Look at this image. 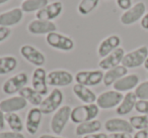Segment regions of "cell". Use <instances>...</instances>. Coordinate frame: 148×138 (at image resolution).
Returning a JSON list of instances; mask_svg holds the SVG:
<instances>
[{
  "instance_id": "cell-1",
  "label": "cell",
  "mask_w": 148,
  "mask_h": 138,
  "mask_svg": "<svg viewBox=\"0 0 148 138\" xmlns=\"http://www.w3.org/2000/svg\"><path fill=\"white\" fill-rule=\"evenodd\" d=\"M99 114V108L95 103L93 104H83L74 107L71 110L70 120L74 124H80L95 120Z\"/></svg>"
},
{
  "instance_id": "cell-2",
  "label": "cell",
  "mask_w": 148,
  "mask_h": 138,
  "mask_svg": "<svg viewBox=\"0 0 148 138\" xmlns=\"http://www.w3.org/2000/svg\"><path fill=\"white\" fill-rule=\"evenodd\" d=\"M64 100V94L59 88H54L51 92L44 98L43 102L40 105V110L42 111L43 115H49V114L55 113L60 107Z\"/></svg>"
},
{
  "instance_id": "cell-3",
  "label": "cell",
  "mask_w": 148,
  "mask_h": 138,
  "mask_svg": "<svg viewBox=\"0 0 148 138\" xmlns=\"http://www.w3.org/2000/svg\"><path fill=\"white\" fill-rule=\"evenodd\" d=\"M72 108L68 105L61 106L57 111L54 113L53 117L51 119L50 127L55 135H61L64 131L65 127L67 126L68 122L70 120Z\"/></svg>"
},
{
  "instance_id": "cell-4",
  "label": "cell",
  "mask_w": 148,
  "mask_h": 138,
  "mask_svg": "<svg viewBox=\"0 0 148 138\" xmlns=\"http://www.w3.org/2000/svg\"><path fill=\"white\" fill-rule=\"evenodd\" d=\"M46 43L51 47L61 51H70L74 49V41L68 35L54 31L46 35Z\"/></svg>"
},
{
  "instance_id": "cell-5",
  "label": "cell",
  "mask_w": 148,
  "mask_h": 138,
  "mask_svg": "<svg viewBox=\"0 0 148 138\" xmlns=\"http://www.w3.org/2000/svg\"><path fill=\"white\" fill-rule=\"evenodd\" d=\"M148 57V47L146 45H141L138 49L125 53L122 61V65L127 69H134L144 65L146 59Z\"/></svg>"
},
{
  "instance_id": "cell-6",
  "label": "cell",
  "mask_w": 148,
  "mask_h": 138,
  "mask_svg": "<svg viewBox=\"0 0 148 138\" xmlns=\"http://www.w3.org/2000/svg\"><path fill=\"white\" fill-rule=\"evenodd\" d=\"M103 73L101 70H90V71H79L75 74L74 80L76 84L86 86V87H95L103 82Z\"/></svg>"
},
{
  "instance_id": "cell-7",
  "label": "cell",
  "mask_w": 148,
  "mask_h": 138,
  "mask_svg": "<svg viewBox=\"0 0 148 138\" xmlns=\"http://www.w3.org/2000/svg\"><path fill=\"white\" fill-rule=\"evenodd\" d=\"M27 82H29L27 74L25 72H21V73L7 79L3 83L2 91L6 95H14V94L18 93L23 88L27 87Z\"/></svg>"
},
{
  "instance_id": "cell-8",
  "label": "cell",
  "mask_w": 148,
  "mask_h": 138,
  "mask_svg": "<svg viewBox=\"0 0 148 138\" xmlns=\"http://www.w3.org/2000/svg\"><path fill=\"white\" fill-rule=\"evenodd\" d=\"M124 95L121 92H118L116 90H109L101 93L97 96V105L99 109L108 110L112 108L118 107L122 102Z\"/></svg>"
},
{
  "instance_id": "cell-9",
  "label": "cell",
  "mask_w": 148,
  "mask_h": 138,
  "mask_svg": "<svg viewBox=\"0 0 148 138\" xmlns=\"http://www.w3.org/2000/svg\"><path fill=\"white\" fill-rule=\"evenodd\" d=\"M73 81V75L66 70H54L48 73L47 75L48 85L54 88L67 87L71 85Z\"/></svg>"
},
{
  "instance_id": "cell-10",
  "label": "cell",
  "mask_w": 148,
  "mask_h": 138,
  "mask_svg": "<svg viewBox=\"0 0 148 138\" xmlns=\"http://www.w3.org/2000/svg\"><path fill=\"white\" fill-rule=\"evenodd\" d=\"M146 11V5L144 2L139 1L134 4L128 10L124 11V13L120 17V21L124 25H131L139 21L144 16Z\"/></svg>"
},
{
  "instance_id": "cell-11",
  "label": "cell",
  "mask_w": 148,
  "mask_h": 138,
  "mask_svg": "<svg viewBox=\"0 0 148 138\" xmlns=\"http://www.w3.org/2000/svg\"><path fill=\"white\" fill-rule=\"evenodd\" d=\"M21 57L27 61L29 64L36 66L38 68H41L45 65L46 63V57L40 49L37 47H33L31 45H23L19 49Z\"/></svg>"
},
{
  "instance_id": "cell-12",
  "label": "cell",
  "mask_w": 148,
  "mask_h": 138,
  "mask_svg": "<svg viewBox=\"0 0 148 138\" xmlns=\"http://www.w3.org/2000/svg\"><path fill=\"white\" fill-rule=\"evenodd\" d=\"M27 106V102L21 96H11L0 101V110L4 114L16 113L23 110Z\"/></svg>"
},
{
  "instance_id": "cell-13",
  "label": "cell",
  "mask_w": 148,
  "mask_h": 138,
  "mask_svg": "<svg viewBox=\"0 0 148 138\" xmlns=\"http://www.w3.org/2000/svg\"><path fill=\"white\" fill-rule=\"evenodd\" d=\"M42 118H43V113L40 110V108L34 107L29 110L27 114V118H25V128L29 135L37 134V132L39 131L40 127H41Z\"/></svg>"
},
{
  "instance_id": "cell-14",
  "label": "cell",
  "mask_w": 148,
  "mask_h": 138,
  "mask_svg": "<svg viewBox=\"0 0 148 138\" xmlns=\"http://www.w3.org/2000/svg\"><path fill=\"white\" fill-rule=\"evenodd\" d=\"M57 30V25L53 21L42 20V19H35L32 20L27 24V31L34 35L49 34L51 32Z\"/></svg>"
},
{
  "instance_id": "cell-15",
  "label": "cell",
  "mask_w": 148,
  "mask_h": 138,
  "mask_svg": "<svg viewBox=\"0 0 148 138\" xmlns=\"http://www.w3.org/2000/svg\"><path fill=\"white\" fill-rule=\"evenodd\" d=\"M62 10H63V3L61 1H59V0L53 1V2L46 5L43 9L38 11L36 13V18L42 19V20L52 21L61 14Z\"/></svg>"
},
{
  "instance_id": "cell-16",
  "label": "cell",
  "mask_w": 148,
  "mask_h": 138,
  "mask_svg": "<svg viewBox=\"0 0 148 138\" xmlns=\"http://www.w3.org/2000/svg\"><path fill=\"white\" fill-rule=\"evenodd\" d=\"M47 72L44 68H37L33 72L32 76V88L41 94L42 96L48 95V82Z\"/></svg>"
},
{
  "instance_id": "cell-17",
  "label": "cell",
  "mask_w": 148,
  "mask_h": 138,
  "mask_svg": "<svg viewBox=\"0 0 148 138\" xmlns=\"http://www.w3.org/2000/svg\"><path fill=\"white\" fill-rule=\"evenodd\" d=\"M125 55V49L123 47H118L117 49L111 53L110 55H108L107 57H105L103 59H101L99 63V67L101 68V70H111L113 68H116L118 66L122 65V61L123 57Z\"/></svg>"
},
{
  "instance_id": "cell-18",
  "label": "cell",
  "mask_w": 148,
  "mask_h": 138,
  "mask_svg": "<svg viewBox=\"0 0 148 138\" xmlns=\"http://www.w3.org/2000/svg\"><path fill=\"white\" fill-rule=\"evenodd\" d=\"M120 45H121V37L119 35H109L105 39H103L99 45V47H97V55H99V57L103 59L108 55L113 53L115 49H117L118 47H120Z\"/></svg>"
},
{
  "instance_id": "cell-19",
  "label": "cell",
  "mask_w": 148,
  "mask_h": 138,
  "mask_svg": "<svg viewBox=\"0 0 148 138\" xmlns=\"http://www.w3.org/2000/svg\"><path fill=\"white\" fill-rule=\"evenodd\" d=\"M23 18V11L21 8H12L0 13V26L10 27L17 25Z\"/></svg>"
},
{
  "instance_id": "cell-20",
  "label": "cell",
  "mask_w": 148,
  "mask_h": 138,
  "mask_svg": "<svg viewBox=\"0 0 148 138\" xmlns=\"http://www.w3.org/2000/svg\"><path fill=\"white\" fill-rule=\"evenodd\" d=\"M105 129L110 133H117V132H126L132 133L133 127L131 126L128 120L122 118H111L108 119L105 123Z\"/></svg>"
},
{
  "instance_id": "cell-21",
  "label": "cell",
  "mask_w": 148,
  "mask_h": 138,
  "mask_svg": "<svg viewBox=\"0 0 148 138\" xmlns=\"http://www.w3.org/2000/svg\"><path fill=\"white\" fill-rule=\"evenodd\" d=\"M140 84L139 76L136 74H130V75H126L125 77L121 78L118 80L115 84L113 85L114 90L118 92H131V90L136 89L138 85Z\"/></svg>"
},
{
  "instance_id": "cell-22",
  "label": "cell",
  "mask_w": 148,
  "mask_h": 138,
  "mask_svg": "<svg viewBox=\"0 0 148 138\" xmlns=\"http://www.w3.org/2000/svg\"><path fill=\"white\" fill-rule=\"evenodd\" d=\"M74 95L76 96V98L84 104H93L97 102V95L89 87L86 86L80 85V84H75L72 88Z\"/></svg>"
},
{
  "instance_id": "cell-23",
  "label": "cell",
  "mask_w": 148,
  "mask_h": 138,
  "mask_svg": "<svg viewBox=\"0 0 148 138\" xmlns=\"http://www.w3.org/2000/svg\"><path fill=\"white\" fill-rule=\"evenodd\" d=\"M126 75H128V69L123 65H120L106 72L103 75V83L106 87H110V86H113L118 80L125 77Z\"/></svg>"
},
{
  "instance_id": "cell-24",
  "label": "cell",
  "mask_w": 148,
  "mask_h": 138,
  "mask_svg": "<svg viewBox=\"0 0 148 138\" xmlns=\"http://www.w3.org/2000/svg\"><path fill=\"white\" fill-rule=\"evenodd\" d=\"M138 98L135 95L134 92H128L125 96H124L123 100L120 103V105L117 107L116 112H117L118 115H128L129 113H131L132 110L135 109L136 102H137Z\"/></svg>"
},
{
  "instance_id": "cell-25",
  "label": "cell",
  "mask_w": 148,
  "mask_h": 138,
  "mask_svg": "<svg viewBox=\"0 0 148 138\" xmlns=\"http://www.w3.org/2000/svg\"><path fill=\"white\" fill-rule=\"evenodd\" d=\"M103 128V124L99 120H91L88 122L80 123L75 128V134L77 136H85L88 134H93L99 132Z\"/></svg>"
},
{
  "instance_id": "cell-26",
  "label": "cell",
  "mask_w": 148,
  "mask_h": 138,
  "mask_svg": "<svg viewBox=\"0 0 148 138\" xmlns=\"http://www.w3.org/2000/svg\"><path fill=\"white\" fill-rule=\"evenodd\" d=\"M18 95L27 100V103L32 104L34 106H40L43 102L44 98L41 94L38 93L36 90L32 87H25L18 92Z\"/></svg>"
},
{
  "instance_id": "cell-27",
  "label": "cell",
  "mask_w": 148,
  "mask_h": 138,
  "mask_svg": "<svg viewBox=\"0 0 148 138\" xmlns=\"http://www.w3.org/2000/svg\"><path fill=\"white\" fill-rule=\"evenodd\" d=\"M49 3V0H23L21 4V9L25 13L38 12Z\"/></svg>"
},
{
  "instance_id": "cell-28",
  "label": "cell",
  "mask_w": 148,
  "mask_h": 138,
  "mask_svg": "<svg viewBox=\"0 0 148 138\" xmlns=\"http://www.w3.org/2000/svg\"><path fill=\"white\" fill-rule=\"evenodd\" d=\"M18 62L13 55H4L0 57V75H7L13 72L17 68Z\"/></svg>"
},
{
  "instance_id": "cell-29",
  "label": "cell",
  "mask_w": 148,
  "mask_h": 138,
  "mask_svg": "<svg viewBox=\"0 0 148 138\" xmlns=\"http://www.w3.org/2000/svg\"><path fill=\"white\" fill-rule=\"evenodd\" d=\"M5 121L11 131L21 132L23 130V122L17 113H6Z\"/></svg>"
},
{
  "instance_id": "cell-30",
  "label": "cell",
  "mask_w": 148,
  "mask_h": 138,
  "mask_svg": "<svg viewBox=\"0 0 148 138\" xmlns=\"http://www.w3.org/2000/svg\"><path fill=\"white\" fill-rule=\"evenodd\" d=\"M99 0H80L77 6V11L81 15H88L99 6Z\"/></svg>"
},
{
  "instance_id": "cell-31",
  "label": "cell",
  "mask_w": 148,
  "mask_h": 138,
  "mask_svg": "<svg viewBox=\"0 0 148 138\" xmlns=\"http://www.w3.org/2000/svg\"><path fill=\"white\" fill-rule=\"evenodd\" d=\"M129 122L133 129L143 130L148 128V115H138L132 116L129 119Z\"/></svg>"
},
{
  "instance_id": "cell-32",
  "label": "cell",
  "mask_w": 148,
  "mask_h": 138,
  "mask_svg": "<svg viewBox=\"0 0 148 138\" xmlns=\"http://www.w3.org/2000/svg\"><path fill=\"white\" fill-rule=\"evenodd\" d=\"M139 100H148V81L140 83L134 91Z\"/></svg>"
},
{
  "instance_id": "cell-33",
  "label": "cell",
  "mask_w": 148,
  "mask_h": 138,
  "mask_svg": "<svg viewBox=\"0 0 148 138\" xmlns=\"http://www.w3.org/2000/svg\"><path fill=\"white\" fill-rule=\"evenodd\" d=\"M135 110L140 114L148 115V100H137Z\"/></svg>"
},
{
  "instance_id": "cell-34",
  "label": "cell",
  "mask_w": 148,
  "mask_h": 138,
  "mask_svg": "<svg viewBox=\"0 0 148 138\" xmlns=\"http://www.w3.org/2000/svg\"><path fill=\"white\" fill-rule=\"evenodd\" d=\"M0 138H25V136L21 132L2 131L0 132Z\"/></svg>"
},
{
  "instance_id": "cell-35",
  "label": "cell",
  "mask_w": 148,
  "mask_h": 138,
  "mask_svg": "<svg viewBox=\"0 0 148 138\" xmlns=\"http://www.w3.org/2000/svg\"><path fill=\"white\" fill-rule=\"evenodd\" d=\"M116 3H117L118 7L124 11L128 10V9H130L133 6L132 5V0H116Z\"/></svg>"
},
{
  "instance_id": "cell-36",
  "label": "cell",
  "mask_w": 148,
  "mask_h": 138,
  "mask_svg": "<svg viewBox=\"0 0 148 138\" xmlns=\"http://www.w3.org/2000/svg\"><path fill=\"white\" fill-rule=\"evenodd\" d=\"M11 34V29L9 27L0 26V43L7 39Z\"/></svg>"
},
{
  "instance_id": "cell-37",
  "label": "cell",
  "mask_w": 148,
  "mask_h": 138,
  "mask_svg": "<svg viewBox=\"0 0 148 138\" xmlns=\"http://www.w3.org/2000/svg\"><path fill=\"white\" fill-rule=\"evenodd\" d=\"M108 138H133L131 133L126 132H117V133H111Z\"/></svg>"
},
{
  "instance_id": "cell-38",
  "label": "cell",
  "mask_w": 148,
  "mask_h": 138,
  "mask_svg": "<svg viewBox=\"0 0 148 138\" xmlns=\"http://www.w3.org/2000/svg\"><path fill=\"white\" fill-rule=\"evenodd\" d=\"M133 138H148V128L143 130H138L135 134H134Z\"/></svg>"
},
{
  "instance_id": "cell-39",
  "label": "cell",
  "mask_w": 148,
  "mask_h": 138,
  "mask_svg": "<svg viewBox=\"0 0 148 138\" xmlns=\"http://www.w3.org/2000/svg\"><path fill=\"white\" fill-rule=\"evenodd\" d=\"M109 135H107L103 132H97V133H93V134H88V135L83 136L82 138H108Z\"/></svg>"
},
{
  "instance_id": "cell-40",
  "label": "cell",
  "mask_w": 148,
  "mask_h": 138,
  "mask_svg": "<svg viewBox=\"0 0 148 138\" xmlns=\"http://www.w3.org/2000/svg\"><path fill=\"white\" fill-rule=\"evenodd\" d=\"M6 121H5V114L0 110V132H2L5 129Z\"/></svg>"
},
{
  "instance_id": "cell-41",
  "label": "cell",
  "mask_w": 148,
  "mask_h": 138,
  "mask_svg": "<svg viewBox=\"0 0 148 138\" xmlns=\"http://www.w3.org/2000/svg\"><path fill=\"white\" fill-rule=\"evenodd\" d=\"M141 27L145 30H148V12L144 14V16L141 19Z\"/></svg>"
},
{
  "instance_id": "cell-42",
  "label": "cell",
  "mask_w": 148,
  "mask_h": 138,
  "mask_svg": "<svg viewBox=\"0 0 148 138\" xmlns=\"http://www.w3.org/2000/svg\"><path fill=\"white\" fill-rule=\"evenodd\" d=\"M39 138H65V137H61L59 135H51V134H42Z\"/></svg>"
},
{
  "instance_id": "cell-43",
  "label": "cell",
  "mask_w": 148,
  "mask_h": 138,
  "mask_svg": "<svg viewBox=\"0 0 148 138\" xmlns=\"http://www.w3.org/2000/svg\"><path fill=\"white\" fill-rule=\"evenodd\" d=\"M144 68H145V70H147L148 71V57L146 59V61H145V63H144Z\"/></svg>"
},
{
  "instance_id": "cell-44",
  "label": "cell",
  "mask_w": 148,
  "mask_h": 138,
  "mask_svg": "<svg viewBox=\"0 0 148 138\" xmlns=\"http://www.w3.org/2000/svg\"><path fill=\"white\" fill-rule=\"evenodd\" d=\"M9 0H0V5H2V4H4V3H6V2H8Z\"/></svg>"
},
{
  "instance_id": "cell-45",
  "label": "cell",
  "mask_w": 148,
  "mask_h": 138,
  "mask_svg": "<svg viewBox=\"0 0 148 138\" xmlns=\"http://www.w3.org/2000/svg\"><path fill=\"white\" fill-rule=\"evenodd\" d=\"M147 77H148V75H147Z\"/></svg>"
},
{
  "instance_id": "cell-46",
  "label": "cell",
  "mask_w": 148,
  "mask_h": 138,
  "mask_svg": "<svg viewBox=\"0 0 148 138\" xmlns=\"http://www.w3.org/2000/svg\"></svg>"
}]
</instances>
